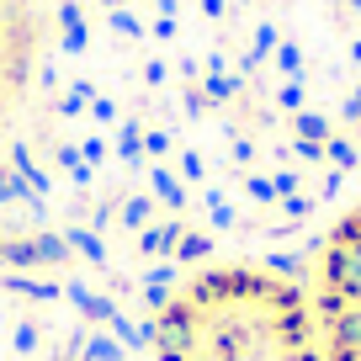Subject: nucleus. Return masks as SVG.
Returning a JSON list of instances; mask_svg holds the SVG:
<instances>
[{"instance_id":"f257e3e1","label":"nucleus","mask_w":361,"mask_h":361,"mask_svg":"<svg viewBox=\"0 0 361 361\" xmlns=\"http://www.w3.org/2000/svg\"><path fill=\"white\" fill-rule=\"evenodd\" d=\"M154 361H324L314 308L266 266H218L170 293Z\"/></svg>"},{"instance_id":"f03ea898","label":"nucleus","mask_w":361,"mask_h":361,"mask_svg":"<svg viewBox=\"0 0 361 361\" xmlns=\"http://www.w3.org/2000/svg\"><path fill=\"white\" fill-rule=\"evenodd\" d=\"M314 329L324 361H361V207L329 228L314 266Z\"/></svg>"},{"instance_id":"7ed1b4c3","label":"nucleus","mask_w":361,"mask_h":361,"mask_svg":"<svg viewBox=\"0 0 361 361\" xmlns=\"http://www.w3.org/2000/svg\"><path fill=\"white\" fill-rule=\"evenodd\" d=\"M32 43H37L32 0H0V112L22 96L27 75H32Z\"/></svg>"}]
</instances>
